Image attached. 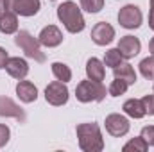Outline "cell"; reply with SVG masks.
Returning a JSON list of instances; mask_svg holds the SVG:
<instances>
[{
	"label": "cell",
	"mask_w": 154,
	"mask_h": 152,
	"mask_svg": "<svg viewBox=\"0 0 154 152\" xmlns=\"http://www.w3.org/2000/svg\"><path fill=\"white\" fill-rule=\"evenodd\" d=\"M149 149V143L142 138V136H138V138H133V140H129L124 147H122V150L124 152H129V150H138V152H145Z\"/></svg>",
	"instance_id": "44dd1931"
},
{
	"label": "cell",
	"mask_w": 154,
	"mask_h": 152,
	"mask_svg": "<svg viewBox=\"0 0 154 152\" xmlns=\"http://www.w3.org/2000/svg\"><path fill=\"white\" fill-rule=\"evenodd\" d=\"M115 39V29L108 22H99L91 29V41L99 47H106Z\"/></svg>",
	"instance_id": "ba28073f"
},
{
	"label": "cell",
	"mask_w": 154,
	"mask_h": 152,
	"mask_svg": "<svg viewBox=\"0 0 154 152\" xmlns=\"http://www.w3.org/2000/svg\"><path fill=\"white\" fill-rule=\"evenodd\" d=\"M68 88H66V82H61V81H54L50 82L47 88H45V100L50 104V106H65L68 102Z\"/></svg>",
	"instance_id": "5b68a950"
},
{
	"label": "cell",
	"mask_w": 154,
	"mask_h": 152,
	"mask_svg": "<svg viewBox=\"0 0 154 152\" xmlns=\"http://www.w3.org/2000/svg\"><path fill=\"white\" fill-rule=\"evenodd\" d=\"M142 20H143V14L140 7L134 4H127L118 11V23L124 29H138L142 25Z\"/></svg>",
	"instance_id": "8992f818"
},
{
	"label": "cell",
	"mask_w": 154,
	"mask_h": 152,
	"mask_svg": "<svg viewBox=\"0 0 154 152\" xmlns=\"http://www.w3.org/2000/svg\"><path fill=\"white\" fill-rule=\"evenodd\" d=\"M16 95H18V99L22 100V102H25V104H31V102H34L36 99H38V88L31 82V81H20L18 84H16Z\"/></svg>",
	"instance_id": "5bb4252c"
},
{
	"label": "cell",
	"mask_w": 154,
	"mask_h": 152,
	"mask_svg": "<svg viewBox=\"0 0 154 152\" xmlns=\"http://www.w3.org/2000/svg\"><path fill=\"white\" fill-rule=\"evenodd\" d=\"M142 104L145 108V114H151L154 116V93H149L142 99Z\"/></svg>",
	"instance_id": "d4e9b609"
},
{
	"label": "cell",
	"mask_w": 154,
	"mask_h": 152,
	"mask_svg": "<svg viewBox=\"0 0 154 152\" xmlns=\"http://www.w3.org/2000/svg\"><path fill=\"white\" fill-rule=\"evenodd\" d=\"M52 2H54V0H52Z\"/></svg>",
	"instance_id": "1f68e13d"
},
{
	"label": "cell",
	"mask_w": 154,
	"mask_h": 152,
	"mask_svg": "<svg viewBox=\"0 0 154 152\" xmlns=\"http://www.w3.org/2000/svg\"><path fill=\"white\" fill-rule=\"evenodd\" d=\"M14 43H16V47H20L23 50V54L27 57L34 59L36 63H45L47 61V56L41 50V45H39L38 38H34L29 31H18L16 38H14Z\"/></svg>",
	"instance_id": "277c9868"
},
{
	"label": "cell",
	"mask_w": 154,
	"mask_h": 152,
	"mask_svg": "<svg viewBox=\"0 0 154 152\" xmlns=\"http://www.w3.org/2000/svg\"><path fill=\"white\" fill-rule=\"evenodd\" d=\"M0 32L2 34H16L18 32V14L14 11H5L0 16Z\"/></svg>",
	"instance_id": "2e32d148"
},
{
	"label": "cell",
	"mask_w": 154,
	"mask_h": 152,
	"mask_svg": "<svg viewBox=\"0 0 154 152\" xmlns=\"http://www.w3.org/2000/svg\"><path fill=\"white\" fill-rule=\"evenodd\" d=\"M52 74L54 77L57 79V81H61V82H68L70 79H72V70H70V66L68 65H65V63H52Z\"/></svg>",
	"instance_id": "d6986e66"
},
{
	"label": "cell",
	"mask_w": 154,
	"mask_h": 152,
	"mask_svg": "<svg viewBox=\"0 0 154 152\" xmlns=\"http://www.w3.org/2000/svg\"><path fill=\"white\" fill-rule=\"evenodd\" d=\"M149 52H151V56H154V38H151V41H149Z\"/></svg>",
	"instance_id": "4dcf8cb0"
},
{
	"label": "cell",
	"mask_w": 154,
	"mask_h": 152,
	"mask_svg": "<svg viewBox=\"0 0 154 152\" xmlns=\"http://www.w3.org/2000/svg\"><path fill=\"white\" fill-rule=\"evenodd\" d=\"M57 18L59 22L65 25V29L72 34H77V32H82L84 27H86V22H84V16L79 9L75 2L72 0H66L63 2L59 7H57Z\"/></svg>",
	"instance_id": "7a4b0ae2"
},
{
	"label": "cell",
	"mask_w": 154,
	"mask_h": 152,
	"mask_svg": "<svg viewBox=\"0 0 154 152\" xmlns=\"http://www.w3.org/2000/svg\"><path fill=\"white\" fill-rule=\"evenodd\" d=\"M9 138H11V131H9V127H7L5 123H0V149L7 145Z\"/></svg>",
	"instance_id": "4316f807"
},
{
	"label": "cell",
	"mask_w": 154,
	"mask_h": 152,
	"mask_svg": "<svg viewBox=\"0 0 154 152\" xmlns=\"http://www.w3.org/2000/svg\"><path fill=\"white\" fill-rule=\"evenodd\" d=\"M104 125H106V131L115 136V138H120V136H125L129 132V120L124 116V114H118V113H111L106 116L104 120Z\"/></svg>",
	"instance_id": "52a82bcc"
},
{
	"label": "cell",
	"mask_w": 154,
	"mask_h": 152,
	"mask_svg": "<svg viewBox=\"0 0 154 152\" xmlns=\"http://www.w3.org/2000/svg\"><path fill=\"white\" fill-rule=\"evenodd\" d=\"M113 75H115V79L125 81L129 86H133V84L136 82V72H134V68H133L129 63H122V65L115 66V68H113Z\"/></svg>",
	"instance_id": "ac0fdd59"
},
{
	"label": "cell",
	"mask_w": 154,
	"mask_h": 152,
	"mask_svg": "<svg viewBox=\"0 0 154 152\" xmlns=\"http://www.w3.org/2000/svg\"><path fill=\"white\" fill-rule=\"evenodd\" d=\"M79 147L84 152H100L104 149V138L100 132V127L95 122L79 123L75 127Z\"/></svg>",
	"instance_id": "6da1fadb"
},
{
	"label": "cell",
	"mask_w": 154,
	"mask_h": 152,
	"mask_svg": "<svg viewBox=\"0 0 154 152\" xmlns=\"http://www.w3.org/2000/svg\"><path fill=\"white\" fill-rule=\"evenodd\" d=\"M4 68L13 79H18V81L25 79L29 74V65L23 57H9Z\"/></svg>",
	"instance_id": "7c38bea8"
},
{
	"label": "cell",
	"mask_w": 154,
	"mask_h": 152,
	"mask_svg": "<svg viewBox=\"0 0 154 152\" xmlns=\"http://www.w3.org/2000/svg\"><path fill=\"white\" fill-rule=\"evenodd\" d=\"M9 7L20 16H34L38 14L41 2L39 0H9Z\"/></svg>",
	"instance_id": "8fae6325"
},
{
	"label": "cell",
	"mask_w": 154,
	"mask_h": 152,
	"mask_svg": "<svg viewBox=\"0 0 154 152\" xmlns=\"http://www.w3.org/2000/svg\"><path fill=\"white\" fill-rule=\"evenodd\" d=\"M7 59H9V56H7V50L0 47V68H4V66H5Z\"/></svg>",
	"instance_id": "f1b7e54d"
},
{
	"label": "cell",
	"mask_w": 154,
	"mask_h": 152,
	"mask_svg": "<svg viewBox=\"0 0 154 152\" xmlns=\"http://www.w3.org/2000/svg\"><path fill=\"white\" fill-rule=\"evenodd\" d=\"M140 48H142V43H140V39L134 38V36L127 34V36H122L120 41H118V50L124 56V59H131V57L138 56Z\"/></svg>",
	"instance_id": "4fadbf2b"
},
{
	"label": "cell",
	"mask_w": 154,
	"mask_h": 152,
	"mask_svg": "<svg viewBox=\"0 0 154 152\" xmlns=\"http://www.w3.org/2000/svg\"><path fill=\"white\" fill-rule=\"evenodd\" d=\"M127 88H129V84H127L125 81L115 79V81L109 84V88H108V95H111V97H120V95H124V93L127 91Z\"/></svg>",
	"instance_id": "603a6c76"
},
{
	"label": "cell",
	"mask_w": 154,
	"mask_h": 152,
	"mask_svg": "<svg viewBox=\"0 0 154 152\" xmlns=\"http://www.w3.org/2000/svg\"><path fill=\"white\" fill-rule=\"evenodd\" d=\"M122 109H124V113L127 114V116L136 118V120L145 116V108L142 104V99H129V100H125L124 106H122Z\"/></svg>",
	"instance_id": "e0dca14e"
},
{
	"label": "cell",
	"mask_w": 154,
	"mask_h": 152,
	"mask_svg": "<svg viewBox=\"0 0 154 152\" xmlns=\"http://www.w3.org/2000/svg\"><path fill=\"white\" fill-rule=\"evenodd\" d=\"M151 147H154V125H145L142 129V134H140Z\"/></svg>",
	"instance_id": "484cf974"
},
{
	"label": "cell",
	"mask_w": 154,
	"mask_h": 152,
	"mask_svg": "<svg viewBox=\"0 0 154 152\" xmlns=\"http://www.w3.org/2000/svg\"><path fill=\"white\" fill-rule=\"evenodd\" d=\"M11 7H9V0H0V16L5 13V11H9Z\"/></svg>",
	"instance_id": "f546056e"
},
{
	"label": "cell",
	"mask_w": 154,
	"mask_h": 152,
	"mask_svg": "<svg viewBox=\"0 0 154 152\" xmlns=\"http://www.w3.org/2000/svg\"><path fill=\"white\" fill-rule=\"evenodd\" d=\"M0 116L14 118L18 122H25L27 120V114L23 111V108H20L13 99L4 97V95H0Z\"/></svg>",
	"instance_id": "9c48e42d"
},
{
	"label": "cell",
	"mask_w": 154,
	"mask_h": 152,
	"mask_svg": "<svg viewBox=\"0 0 154 152\" xmlns=\"http://www.w3.org/2000/svg\"><path fill=\"white\" fill-rule=\"evenodd\" d=\"M86 75L91 81L102 82L106 77V68H104V61L97 59V57H90L86 61Z\"/></svg>",
	"instance_id": "9a60e30c"
},
{
	"label": "cell",
	"mask_w": 154,
	"mask_h": 152,
	"mask_svg": "<svg viewBox=\"0 0 154 152\" xmlns=\"http://www.w3.org/2000/svg\"><path fill=\"white\" fill-rule=\"evenodd\" d=\"M38 41H39V45L48 47V48L59 47L63 43V32L56 25H47V27L41 29V32H39V36H38Z\"/></svg>",
	"instance_id": "30bf717a"
},
{
	"label": "cell",
	"mask_w": 154,
	"mask_h": 152,
	"mask_svg": "<svg viewBox=\"0 0 154 152\" xmlns=\"http://www.w3.org/2000/svg\"><path fill=\"white\" fill-rule=\"evenodd\" d=\"M149 7H151V11H149V27L154 31V0H149Z\"/></svg>",
	"instance_id": "83f0119b"
},
{
	"label": "cell",
	"mask_w": 154,
	"mask_h": 152,
	"mask_svg": "<svg viewBox=\"0 0 154 152\" xmlns=\"http://www.w3.org/2000/svg\"><path fill=\"white\" fill-rule=\"evenodd\" d=\"M81 7H82L86 13L95 14V13L102 11V7H104V0H81Z\"/></svg>",
	"instance_id": "cb8c5ba5"
},
{
	"label": "cell",
	"mask_w": 154,
	"mask_h": 152,
	"mask_svg": "<svg viewBox=\"0 0 154 152\" xmlns=\"http://www.w3.org/2000/svg\"><path fill=\"white\" fill-rule=\"evenodd\" d=\"M124 63V56L120 54L118 47L116 48H109L106 54H104V66H109V68H115L118 65Z\"/></svg>",
	"instance_id": "ffe728a7"
},
{
	"label": "cell",
	"mask_w": 154,
	"mask_h": 152,
	"mask_svg": "<svg viewBox=\"0 0 154 152\" xmlns=\"http://www.w3.org/2000/svg\"><path fill=\"white\" fill-rule=\"evenodd\" d=\"M138 66H140V74L145 77V79L154 81V56H149V57L142 59Z\"/></svg>",
	"instance_id": "7402d4cb"
},
{
	"label": "cell",
	"mask_w": 154,
	"mask_h": 152,
	"mask_svg": "<svg viewBox=\"0 0 154 152\" xmlns=\"http://www.w3.org/2000/svg\"><path fill=\"white\" fill-rule=\"evenodd\" d=\"M108 95V90L102 82H97V81H91V79H86V81H81L75 88V97L79 102L82 104H88V102H102Z\"/></svg>",
	"instance_id": "3957f363"
}]
</instances>
